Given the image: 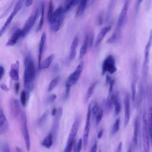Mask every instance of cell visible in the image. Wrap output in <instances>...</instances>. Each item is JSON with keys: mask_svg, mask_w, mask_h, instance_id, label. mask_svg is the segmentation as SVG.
Returning <instances> with one entry per match:
<instances>
[{"mask_svg": "<svg viewBox=\"0 0 152 152\" xmlns=\"http://www.w3.org/2000/svg\"><path fill=\"white\" fill-rule=\"evenodd\" d=\"M23 81L25 90L30 92L33 88V81L36 75V69L34 61L30 56H26L24 62Z\"/></svg>", "mask_w": 152, "mask_h": 152, "instance_id": "6da1fadb", "label": "cell"}, {"mask_svg": "<svg viewBox=\"0 0 152 152\" xmlns=\"http://www.w3.org/2000/svg\"><path fill=\"white\" fill-rule=\"evenodd\" d=\"M21 118V129L23 137L24 140L26 148L27 151H30L31 148V142H30V137L28 132V126H27V119L26 113L23 111L21 115L20 116Z\"/></svg>", "mask_w": 152, "mask_h": 152, "instance_id": "7a4b0ae2", "label": "cell"}, {"mask_svg": "<svg viewBox=\"0 0 152 152\" xmlns=\"http://www.w3.org/2000/svg\"><path fill=\"white\" fill-rule=\"evenodd\" d=\"M40 8H37L34 10V11L30 14L29 17L26 20L24 26L21 28L23 33V37H25L31 30L33 26L34 25L37 19L40 14Z\"/></svg>", "mask_w": 152, "mask_h": 152, "instance_id": "3957f363", "label": "cell"}, {"mask_svg": "<svg viewBox=\"0 0 152 152\" xmlns=\"http://www.w3.org/2000/svg\"><path fill=\"white\" fill-rule=\"evenodd\" d=\"M26 2V0H18L17 1V2H16V4L13 8V10L12 11V12H11V14L7 18V20L4 23V24L1 28V31H0V36H2L3 35V34L5 32L7 28L11 23L13 18L17 15V14L18 12V11L21 9V8L24 4V2Z\"/></svg>", "mask_w": 152, "mask_h": 152, "instance_id": "277c9868", "label": "cell"}, {"mask_svg": "<svg viewBox=\"0 0 152 152\" xmlns=\"http://www.w3.org/2000/svg\"><path fill=\"white\" fill-rule=\"evenodd\" d=\"M117 71V68L116 66L115 59L112 55H109L104 59L102 67V75H104L106 73L112 74H114Z\"/></svg>", "mask_w": 152, "mask_h": 152, "instance_id": "5b68a950", "label": "cell"}, {"mask_svg": "<svg viewBox=\"0 0 152 152\" xmlns=\"http://www.w3.org/2000/svg\"><path fill=\"white\" fill-rule=\"evenodd\" d=\"M91 115H92L91 103H90L88 106L86 122V124L84 125V131H83V144L84 145V147H87L88 141V135H89V132H90V120H91Z\"/></svg>", "mask_w": 152, "mask_h": 152, "instance_id": "8992f818", "label": "cell"}, {"mask_svg": "<svg viewBox=\"0 0 152 152\" xmlns=\"http://www.w3.org/2000/svg\"><path fill=\"white\" fill-rule=\"evenodd\" d=\"M83 67H84V62H81L77 65L75 69L72 73H71L70 75L68 76L66 80V83H68L71 86H73L80 79V77L83 70Z\"/></svg>", "mask_w": 152, "mask_h": 152, "instance_id": "52a82bcc", "label": "cell"}, {"mask_svg": "<svg viewBox=\"0 0 152 152\" xmlns=\"http://www.w3.org/2000/svg\"><path fill=\"white\" fill-rule=\"evenodd\" d=\"M128 6H129L128 1H126L125 2V4H124V6L122 7V8L121 11L119 14V16L118 17L115 31L119 34H121V29H122V28L126 21V16H127V13H128Z\"/></svg>", "mask_w": 152, "mask_h": 152, "instance_id": "ba28073f", "label": "cell"}, {"mask_svg": "<svg viewBox=\"0 0 152 152\" xmlns=\"http://www.w3.org/2000/svg\"><path fill=\"white\" fill-rule=\"evenodd\" d=\"M149 129L145 114L142 117V140L145 152H149Z\"/></svg>", "mask_w": 152, "mask_h": 152, "instance_id": "9c48e42d", "label": "cell"}, {"mask_svg": "<svg viewBox=\"0 0 152 152\" xmlns=\"http://www.w3.org/2000/svg\"><path fill=\"white\" fill-rule=\"evenodd\" d=\"M62 113H63V109L62 107H60L58 109L56 114L55 116L54 120H53V123L52 125V133L54 137V138H55L56 136L57 132L58 131L59 127V124H60V121L61 119L62 116Z\"/></svg>", "mask_w": 152, "mask_h": 152, "instance_id": "30bf717a", "label": "cell"}, {"mask_svg": "<svg viewBox=\"0 0 152 152\" xmlns=\"http://www.w3.org/2000/svg\"><path fill=\"white\" fill-rule=\"evenodd\" d=\"M21 103L20 102L14 98H12L10 101V109L12 113V115L15 117L17 118L19 116H20L22 113V110L21 109Z\"/></svg>", "mask_w": 152, "mask_h": 152, "instance_id": "8fae6325", "label": "cell"}, {"mask_svg": "<svg viewBox=\"0 0 152 152\" xmlns=\"http://www.w3.org/2000/svg\"><path fill=\"white\" fill-rule=\"evenodd\" d=\"M46 40V34L45 32H43L40 37L39 45V52H38V67L40 69L41 64H42V58L44 48L45 45V42Z\"/></svg>", "mask_w": 152, "mask_h": 152, "instance_id": "7c38bea8", "label": "cell"}, {"mask_svg": "<svg viewBox=\"0 0 152 152\" xmlns=\"http://www.w3.org/2000/svg\"><path fill=\"white\" fill-rule=\"evenodd\" d=\"M21 37H23L22 30L21 28H18L8 39L6 43V46L11 47L14 46L17 43L18 40Z\"/></svg>", "mask_w": 152, "mask_h": 152, "instance_id": "4fadbf2b", "label": "cell"}, {"mask_svg": "<svg viewBox=\"0 0 152 152\" xmlns=\"http://www.w3.org/2000/svg\"><path fill=\"white\" fill-rule=\"evenodd\" d=\"M124 107H125V115H124V126H126L130 119V100L129 96L126 94L124 98Z\"/></svg>", "mask_w": 152, "mask_h": 152, "instance_id": "5bb4252c", "label": "cell"}, {"mask_svg": "<svg viewBox=\"0 0 152 152\" xmlns=\"http://www.w3.org/2000/svg\"><path fill=\"white\" fill-rule=\"evenodd\" d=\"M8 130V122L7 118L4 113L3 109H0V134H5Z\"/></svg>", "mask_w": 152, "mask_h": 152, "instance_id": "9a60e30c", "label": "cell"}, {"mask_svg": "<svg viewBox=\"0 0 152 152\" xmlns=\"http://www.w3.org/2000/svg\"><path fill=\"white\" fill-rule=\"evenodd\" d=\"M80 124V116L78 115H77L74 119L73 124H72V127L71 128V130H70V132L69 134L68 138L75 139L76 135L77 134V132L78 131Z\"/></svg>", "mask_w": 152, "mask_h": 152, "instance_id": "2e32d148", "label": "cell"}, {"mask_svg": "<svg viewBox=\"0 0 152 152\" xmlns=\"http://www.w3.org/2000/svg\"><path fill=\"white\" fill-rule=\"evenodd\" d=\"M19 66L20 62L17 60L14 63L12 64L9 72V75L11 78L14 81H18L19 79Z\"/></svg>", "mask_w": 152, "mask_h": 152, "instance_id": "e0dca14e", "label": "cell"}, {"mask_svg": "<svg viewBox=\"0 0 152 152\" xmlns=\"http://www.w3.org/2000/svg\"><path fill=\"white\" fill-rule=\"evenodd\" d=\"M110 29H111V26H105V27H103L99 31V33H98V34L96 37V41H95V46L96 47H97L99 45H100V44L103 41L104 36L110 31Z\"/></svg>", "mask_w": 152, "mask_h": 152, "instance_id": "ac0fdd59", "label": "cell"}, {"mask_svg": "<svg viewBox=\"0 0 152 152\" xmlns=\"http://www.w3.org/2000/svg\"><path fill=\"white\" fill-rule=\"evenodd\" d=\"M64 8L63 6H59L57 8V9H56L54 11V12L50 18V20L49 21V24H51L55 22H56V21H58L59 19H60L61 18H62V17H64Z\"/></svg>", "mask_w": 152, "mask_h": 152, "instance_id": "d6986e66", "label": "cell"}, {"mask_svg": "<svg viewBox=\"0 0 152 152\" xmlns=\"http://www.w3.org/2000/svg\"><path fill=\"white\" fill-rule=\"evenodd\" d=\"M139 120L138 118H137L134 121V132H133V137H132V146L134 149L137 148L138 145V137L139 133Z\"/></svg>", "mask_w": 152, "mask_h": 152, "instance_id": "ffe728a7", "label": "cell"}, {"mask_svg": "<svg viewBox=\"0 0 152 152\" xmlns=\"http://www.w3.org/2000/svg\"><path fill=\"white\" fill-rule=\"evenodd\" d=\"M90 47V41H89V35L87 34L83 42V43L81 47V48L80 49V51H79V56L78 58L79 59H82L87 53V50L88 48Z\"/></svg>", "mask_w": 152, "mask_h": 152, "instance_id": "44dd1931", "label": "cell"}, {"mask_svg": "<svg viewBox=\"0 0 152 152\" xmlns=\"http://www.w3.org/2000/svg\"><path fill=\"white\" fill-rule=\"evenodd\" d=\"M78 39L77 37H75L71 44L69 53V61H72L76 55V49L78 45Z\"/></svg>", "mask_w": 152, "mask_h": 152, "instance_id": "7402d4cb", "label": "cell"}, {"mask_svg": "<svg viewBox=\"0 0 152 152\" xmlns=\"http://www.w3.org/2000/svg\"><path fill=\"white\" fill-rule=\"evenodd\" d=\"M80 2V0H65L63 8L64 12H68L77 5H78Z\"/></svg>", "mask_w": 152, "mask_h": 152, "instance_id": "603a6c76", "label": "cell"}, {"mask_svg": "<svg viewBox=\"0 0 152 152\" xmlns=\"http://www.w3.org/2000/svg\"><path fill=\"white\" fill-rule=\"evenodd\" d=\"M54 139L55 138L52 133L50 132L44 138L41 142V144L42 146L46 148H50L52 146Z\"/></svg>", "mask_w": 152, "mask_h": 152, "instance_id": "cb8c5ba5", "label": "cell"}, {"mask_svg": "<svg viewBox=\"0 0 152 152\" xmlns=\"http://www.w3.org/2000/svg\"><path fill=\"white\" fill-rule=\"evenodd\" d=\"M45 4L44 3V2H42L41 3V5H40V20H39V22L38 23L37 27L36 28V31H40L43 26V24H44V17H45Z\"/></svg>", "mask_w": 152, "mask_h": 152, "instance_id": "d4e9b609", "label": "cell"}, {"mask_svg": "<svg viewBox=\"0 0 152 152\" xmlns=\"http://www.w3.org/2000/svg\"><path fill=\"white\" fill-rule=\"evenodd\" d=\"M88 1L89 0H80V2L78 5V8L76 11L77 17H79L83 14L87 6Z\"/></svg>", "mask_w": 152, "mask_h": 152, "instance_id": "484cf974", "label": "cell"}, {"mask_svg": "<svg viewBox=\"0 0 152 152\" xmlns=\"http://www.w3.org/2000/svg\"><path fill=\"white\" fill-rule=\"evenodd\" d=\"M113 103L114 106V110H115V113L116 115H118L119 114L121 110V104L119 100L118 94L117 93H113Z\"/></svg>", "mask_w": 152, "mask_h": 152, "instance_id": "4316f807", "label": "cell"}, {"mask_svg": "<svg viewBox=\"0 0 152 152\" xmlns=\"http://www.w3.org/2000/svg\"><path fill=\"white\" fill-rule=\"evenodd\" d=\"M96 85H97V82L93 83L88 88V89L86 91V95H85V97H84V102L86 103H87L90 100V99L93 94V93H94V91L96 87Z\"/></svg>", "mask_w": 152, "mask_h": 152, "instance_id": "83f0119b", "label": "cell"}, {"mask_svg": "<svg viewBox=\"0 0 152 152\" xmlns=\"http://www.w3.org/2000/svg\"><path fill=\"white\" fill-rule=\"evenodd\" d=\"M49 113H50L49 110L48 109H46L40 115V116L39 118V119L37 120V124L39 126H42L45 124V122H46V120H47V119L49 116Z\"/></svg>", "mask_w": 152, "mask_h": 152, "instance_id": "f1b7e54d", "label": "cell"}, {"mask_svg": "<svg viewBox=\"0 0 152 152\" xmlns=\"http://www.w3.org/2000/svg\"><path fill=\"white\" fill-rule=\"evenodd\" d=\"M64 18V17H62V18L59 19L56 22H55L51 24H49L50 29L52 32H57L58 31H59V30L60 29V28L63 23Z\"/></svg>", "mask_w": 152, "mask_h": 152, "instance_id": "f546056e", "label": "cell"}, {"mask_svg": "<svg viewBox=\"0 0 152 152\" xmlns=\"http://www.w3.org/2000/svg\"><path fill=\"white\" fill-rule=\"evenodd\" d=\"M53 58H54V55L53 54H51L49 56H48L43 62H42L40 69H45L48 68L50 66L52 62L53 61Z\"/></svg>", "mask_w": 152, "mask_h": 152, "instance_id": "4dcf8cb0", "label": "cell"}, {"mask_svg": "<svg viewBox=\"0 0 152 152\" xmlns=\"http://www.w3.org/2000/svg\"><path fill=\"white\" fill-rule=\"evenodd\" d=\"M59 79H60L59 76H58V77H56L55 78H54L53 80H51V81L50 82V83H49V84L48 88V91L49 92L52 91V90L56 87V86L58 84V83H59Z\"/></svg>", "mask_w": 152, "mask_h": 152, "instance_id": "1f68e13d", "label": "cell"}, {"mask_svg": "<svg viewBox=\"0 0 152 152\" xmlns=\"http://www.w3.org/2000/svg\"><path fill=\"white\" fill-rule=\"evenodd\" d=\"M120 129V119H117L113 125H112L110 134L112 135H115L119 130Z\"/></svg>", "mask_w": 152, "mask_h": 152, "instance_id": "d6a6232c", "label": "cell"}, {"mask_svg": "<svg viewBox=\"0 0 152 152\" xmlns=\"http://www.w3.org/2000/svg\"><path fill=\"white\" fill-rule=\"evenodd\" d=\"M74 142H75V139L68 138L67 142L66 144L64 152H71Z\"/></svg>", "mask_w": 152, "mask_h": 152, "instance_id": "836d02e7", "label": "cell"}, {"mask_svg": "<svg viewBox=\"0 0 152 152\" xmlns=\"http://www.w3.org/2000/svg\"><path fill=\"white\" fill-rule=\"evenodd\" d=\"M27 92L26 90H22L20 94V103L23 107H25L27 102Z\"/></svg>", "mask_w": 152, "mask_h": 152, "instance_id": "e575fe53", "label": "cell"}, {"mask_svg": "<svg viewBox=\"0 0 152 152\" xmlns=\"http://www.w3.org/2000/svg\"><path fill=\"white\" fill-rule=\"evenodd\" d=\"M54 6H53V1L52 0H50L49 2V6H48V11L47 12V18H48V20L49 21L54 12Z\"/></svg>", "mask_w": 152, "mask_h": 152, "instance_id": "d590c367", "label": "cell"}, {"mask_svg": "<svg viewBox=\"0 0 152 152\" xmlns=\"http://www.w3.org/2000/svg\"><path fill=\"white\" fill-rule=\"evenodd\" d=\"M103 109L100 107L97 113H96V116H95V122H96V125L97 126L99 125V124L100 123L102 118H103Z\"/></svg>", "mask_w": 152, "mask_h": 152, "instance_id": "8d00e7d4", "label": "cell"}, {"mask_svg": "<svg viewBox=\"0 0 152 152\" xmlns=\"http://www.w3.org/2000/svg\"><path fill=\"white\" fill-rule=\"evenodd\" d=\"M119 36H120V34L118 33L117 32L115 31L113 32V33L112 34V36H110V37L107 40V43H113L114 42H115L118 39V38L119 37Z\"/></svg>", "mask_w": 152, "mask_h": 152, "instance_id": "74e56055", "label": "cell"}, {"mask_svg": "<svg viewBox=\"0 0 152 152\" xmlns=\"http://www.w3.org/2000/svg\"><path fill=\"white\" fill-rule=\"evenodd\" d=\"M131 91H132V99L133 101H134L136 97V81L134 80H133L132 82Z\"/></svg>", "mask_w": 152, "mask_h": 152, "instance_id": "f35d334b", "label": "cell"}, {"mask_svg": "<svg viewBox=\"0 0 152 152\" xmlns=\"http://www.w3.org/2000/svg\"><path fill=\"white\" fill-rule=\"evenodd\" d=\"M100 107L99 106L98 104L97 103H94L93 104H91V113L92 115L95 117L96 113H97Z\"/></svg>", "mask_w": 152, "mask_h": 152, "instance_id": "ab89813d", "label": "cell"}, {"mask_svg": "<svg viewBox=\"0 0 152 152\" xmlns=\"http://www.w3.org/2000/svg\"><path fill=\"white\" fill-rule=\"evenodd\" d=\"M83 140L80 138L78 140L75 151V152H81V149H82V147H83Z\"/></svg>", "mask_w": 152, "mask_h": 152, "instance_id": "60d3db41", "label": "cell"}, {"mask_svg": "<svg viewBox=\"0 0 152 152\" xmlns=\"http://www.w3.org/2000/svg\"><path fill=\"white\" fill-rule=\"evenodd\" d=\"M71 86H71L70 84L65 83V99H67L70 94Z\"/></svg>", "mask_w": 152, "mask_h": 152, "instance_id": "b9f144b4", "label": "cell"}, {"mask_svg": "<svg viewBox=\"0 0 152 152\" xmlns=\"http://www.w3.org/2000/svg\"><path fill=\"white\" fill-rule=\"evenodd\" d=\"M148 129H149V132L152 131V107L149 110V118H148Z\"/></svg>", "mask_w": 152, "mask_h": 152, "instance_id": "7bdbcfd3", "label": "cell"}, {"mask_svg": "<svg viewBox=\"0 0 152 152\" xmlns=\"http://www.w3.org/2000/svg\"><path fill=\"white\" fill-rule=\"evenodd\" d=\"M56 95L55 94H52L48 97V98L46 99V103L48 104L52 103L56 100Z\"/></svg>", "mask_w": 152, "mask_h": 152, "instance_id": "ee69618b", "label": "cell"}, {"mask_svg": "<svg viewBox=\"0 0 152 152\" xmlns=\"http://www.w3.org/2000/svg\"><path fill=\"white\" fill-rule=\"evenodd\" d=\"M1 152H11L8 145L4 142L1 145Z\"/></svg>", "mask_w": 152, "mask_h": 152, "instance_id": "f6af8a7d", "label": "cell"}, {"mask_svg": "<svg viewBox=\"0 0 152 152\" xmlns=\"http://www.w3.org/2000/svg\"><path fill=\"white\" fill-rule=\"evenodd\" d=\"M97 142L96 141L94 142L91 148L89 150V152H97Z\"/></svg>", "mask_w": 152, "mask_h": 152, "instance_id": "bcb514c9", "label": "cell"}, {"mask_svg": "<svg viewBox=\"0 0 152 152\" xmlns=\"http://www.w3.org/2000/svg\"><path fill=\"white\" fill-rule=\"evenodd\" d=\"M142 1H143V0H137L136 5H135V11H136L137 12H138V11L139 10V8L140 7V5L141 4Z\"/></svg>", "mask_w": 152, "mask_h": 152, "instance_id": "7dc6e473", "label": "cell"}, {"mask_svg": "<svg viewBox=\"0 0 152 152\" xmlns=\"http://www.w3.org/2000/svg\"><path fill=\"white\" fill-rule=\"evenodd\" d=\"M5 73V70H4V68L2 65L0 66V80H1L4 75Z\"/></svg>", "mask_w": 152, "mask_h": 152, "instance_id": "c3c4849f", "label": "cell"}, {"mask_svg": "<svg viewBox=\"0 0 152 152\" xmlns=\"http://www.w3.org/2000/svg\"><path fill=\"white\" fill-rule=\"evenodd\" d=\"M1 88L2 90H3L5 91H8L9 90V88L7 87V86L5 84H3V83H2L1 84Z\"/></svg>", "mask_w": 152, "mask_h": 152, "instance_id": "681fc988", "label": "cell"}, {"mask_svg": "<svg viewBox=\"0 0 152 152\" xmlns=\"http://www.w3.org/2000/svg\"><path fill=\"white\" fill-rule=\"evenodd\" d=\"M19 90H20V84L18 83H16L14 85V90L17 94L18 93Z\"/></svg>", "mask_w": 152, "mask_h": 152, "instance_id": "f907efd6", "label": "cell"}, {"mask_svg": "<svg viewBox=\"0 0 152 152\" xmlns=\"http://www.w3.org/2000/svg\"><path fill=\"white\" fill-rule=\"evenodd\" d=\"M122 144L121 142H120L115 150V152H121L122 150Z\"/></svg>", "mask_w": 152, "mask_h": 152, "instance_id": "816d5d0a", "label": "cell"}, {"mask_svg": "<svg viewBox=\"0 0 152 152\" xmlns=\"http://www.w3.org/2000/svg\"><path fill=\"white\" fill-rule=\"evenodd\" d=\"M34 0H26L25 5L26 7H30L32 5Z\"/></svg>", "mask_w": 152, "mask_h": 152, "instance_id": "f5cc1de1", "label": "cell"}, {"mask_svg": "<svg viewBox=\"0 0 152 152\" xmlns=\"http://www.w3.org/2000/svg\"><path fill=\"white\" fill-rule=\"evenodd\" d=\"M103 129H101V130L98 132V134H97V138H98V139L101 138V137H102V135H103Z\"/></svg>", "mask_w": 152, "mask_h": 152, "instance_id": "db71d44e", "label": "cell"}, {"mask_svg": "<svg viewBox=\"0 0 152 152\" xmlns=\"http://www.w3.org/2000/svg\"><path fill=\"white\" fill-rule=\"evenodd\" d=\"M57 110H58V109L56 108H53L52 110V113H51V115L53 116H55V115L56 114V112H57Z\"/></svg>", "mask_w": 152, "mask_h": 152, "instance_id": "11a10c76", "label": "cell"}, {"mask_svg": "<svg viewBox=\"0 0 152 152\" xmlns=\"http://www.w3.org/2000/svg\"><path fill=\"white\" fill-rule=\"evenodd\" d=\"M15 150H16V152H23L22 150H21V148L18 147H15Z\"/></svg>", "mask_w": 152, "mask_h": 152, "instance_id": "9f6ffc18", "label": "cell"}, {"mask_svg": "<svg viewBox=\"0 0 152 152\" xmlns=\"http://www.w3.org/2000/svg\"><path fill=\"white\" fill-rule=\"evenodd\" d=\"M127 152H132V149H131V147L128 149V151H127Z\"/></svg>", "mask_w": 152, "mask_h": 152, "instance_id": "6f0895ef", "label": "cell"}, {"mask_svg": "<svg viewBox=\"0 0 152 152\" xmlns=\"http://www.w3.org/2000/svg\"><path fill=\"white\" fill-rule=\"evenodd\" d=\"M150 136H151V139H152V131L150 132Z\"/></svg>", "mask_w": 152, "mask_h": 152, "instance_id": "680465c9", "label": "cell"}, {"mask_svg": "<svg viewBox=\"0 0 152 152\" xmlns=\"http://www.w3.org/2000/svg\"><path fill=\"white\" fill-rule=\"evenodd\" d=\"M96 0H93V2H94Z\"/></svg>", "mask_w": 152, "mask_h": 152, "instance_id": "91938a15", "label": "cell"}]
</instances>
